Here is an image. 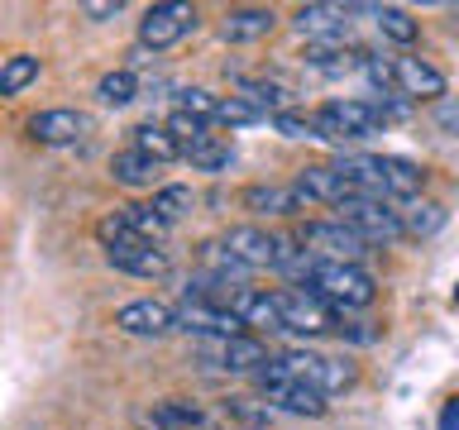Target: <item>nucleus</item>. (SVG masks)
<instances>
[{"instance_id": "nucleus-1", "label": "nucleus", "mask_w": 459, "mask_h": 430, "mask_svg": "<svg viewBox=\"0 0 459 430\" xmlns=\"http://www.w3.org/2000/svg\"><path fill=\"white\" fill-rule=\"evenodd\" d=\"M311 125H316V139H325V143H359V139L383 134L387 115H383V106H373V100L344 96V100H325V106L311 115Z\"/></svg>"}, {"instance_id": "nucleus-2", "label": "nucleus", "mask_w": 459, "mask_h": 430, "mask_svg": "<svg viewBox=\"0 0 459 430\" xmlns=\"http://www.w3.org/2000/svg\"><path fill=\"white\" fill-rule=\"evenodd\" d=\"M307 292H316L330 311H364L378 297V282H373L368 268L359 263H321L311 272Z\"/></svg>"}, {"instance_id": "nucleus-3", "label": "nucleus", "mask_w": 459, "mask_h": 430, "mask_svg": "<svg viewBox=\"0 0 459 430\" xmlns=\"http://www.w3.org/2000/svg\"><path fill=\"white\" fill-rule=\"evenodd\" d=\"M96 239L106 244L110 268L129 272V278H163V272H168V254L158 249V244H149V239L129 235L115 215H106V220L96 225Z\"/></svg>"}, {"instance_id": "nucleus-4", "label": "nucleus", "mask_w": 459, "mask_h": 430, "mask_svg": "<svg viewBox=\"0 0 459 430\" xmlns=\"http://www.w3.org/2000/svg\"><path fill=\"white\" fill-rule=\"evenodd\" d=\"M273 364H278L287 378L316 387L321 397H335L344 387H354V378H359V368L350 358H325V354H311V349H287L282 358H273Z\"/></svg>"}, {"instance_id": "nucleus-5", "label": "nucleus", "mask_w": 459, "mask_h": 430, "mask_svg": "<svg viewBox=\"0 0 459 430\" xmlns=\"http://www.w3.org/2000/svg\"><path fill=\"white\" fill-rule=\"evenodd\" d=\"M297 244L311 258H321V263H359V258L368 254V244L344 220H307L297 229Z\"/></svg>"}, {"instance_id": "nucleus-6", "label": "nucleus", "mask_w": 459, "mask_h": 430, "mask_svg": "<svg viewBox=\"0 0 459 430\" xmlns=\"http://www.w3.org/2000/svg\"><path fill=\"white\" fill-rule=\"evenodd\" d=\"M335 220H344L364 244H393V239L407 235V229H402V215L387 206V201H373V196H350Z\"/></svg>"}, {"instance_id": "nucleus-7", "label": "nucleus", "mask_w": 459, "mask_h": 430, "mask_svg": "<svg viewBox=\"0 0 459 430\" xmlns=\"http://www.w3.org/2000/svg\"><path fill=\"white\" fill-rule=\"evenodd\" d=\"M196 29V10L182 5V0H163V5H149L139 20V48L149 53H163L172 48L178 39H186Z\"/></svg>"}, {"instance_id": "nucleus-8", "label": "nucleus", "mask_w": 459, "mask_h": 430, "mask_svg": "<svg viewBox=\"0 0 459 430\" xmlns=\"http://www.w3.org/2000/svg\"><path fill=\"white\" fill-rule=\"evenodd\" d=\"M258 387H264L268 407L278 411H292V416H325V397L316 392V387L287 378V373L268 358V368H258Z\"/></svg>"}, {"instance_id": "nucleus-9", "label": "nucleus", "mask_w": 459, "mask_h": 430, "mask_svg": "<svg viewBox=\"0 0 459 430\" xmlns=\"http://www.w3.org/2000/svg\"><path fill=\"white\" fill-rule=\"evenodd\" d=\"M178 330H192L201 340H235L244 335L239 315L230 311V301H201V297H186L178 306Z\"/></svg>"}, {"instance_id": "nucleus-10", "label": "nucleus", "mask_w": 459, "mask_h": 430, "mask_svg": "<svg viewBox=\"0 0 459 430\" xmlns=\"http://www.w3.org/2000/svg\"><path fill=\"white\" fill-rule=\"evenodd\" d=\"M115 330L120 335H134V340H163L178 330V306H168V301H125L120 311H115Z\"/></svg>"}, {"instance_id": "nucleus-11", "label": "nucleus", "mask_w": 459, "mask_h": 430, "mask_svg": "<svg viewBox=\"0 0 459 430\" xmlns=\"http://www.w3.org/2000/svg\"><path fill=\"white\" fill-rule=\"evenodd\" d=\"M292 29L316 48H335L350 39V5H297Z\"/></svg>"}, {"instance_id": "nucleus-12", "label": "nucleus", "mask_w": 459, "mask_h": 430, "mask_svg": "<svg viewBox=\"0 0 459 430\" xmlns=\"http://www.w3.org/2000/svg\"><path fill=\"white\" fill-rule=\"evenodd\" d=\"M282 301V330H297V335H325V330H335V315L316 292H307V287H287V292H278Z\"/></svg>"}, {"instance_id": "nucleus-13", "label": "nucleus", "mask_w": 459, "mask_h": 430, "mask_svg": "<svg viewBox=\"0 0 459 430\" xmlns=\"http://www.w3.org/2000/svg\"><path fill=\"white\" fill-rule=\"evenodd\" d=\"M201 354H206L221 373H258V368H268V349H264V340H258V335L206 340V344H201Z\"/></svg>"}, {"instance_id": "nucleus-14", "label": "nucleus", "mask_w": 459, "mask_h": 430, "mask_svg": "<svg viewBox=\"0 0 459 430\" xmlns=\"http://www.w3.org/2000/svg\"><path fill=\"white\" fill-rule=\"evenodd\" d=\"M239 206L249 215H301L311 201L297 192V182H254L239 192Z\"/></svg>"}, {"instance_id": "nucleus-15", "label": "nucleus", "mask_w": 459, "mask_h": 430, "mask_svg": "<svg viewBox=\"0 0 459 430\" xmlns=\"http://www.w3.org/2000/svg\"><path fill=\"white\" fill-rule=\"evenodd\" d=\"M86 129H91V120H86L82 110L57 106V110H39L34 120H29V139L48 143V149H63V143H77Z\"/></svg>"}, {"instance_id": "nucleus-16", "label": "nucleus", "mask_w": 459, "mask_h": 430, "mask_svg": "<svg viewBox=\"0 0 459 430\" xmlns=\"http://www.w3.org/2000/svg\"><path fill=\"white\" fill-rule=\"evenodd\" d=\"M393 82L402 86V96H421V100H440L445 96V72L426 57H393Z\"/></svg>"}, {"instance_id": "nucleus-17", "label": "nucleus", "mask_w": 459, "mask_h": 430, "mask_svg": "<svg viewBox=\"0 0 459 430\" xmlns=\"http://www.w3.org/2000/svg\"><path fill=\"white\" fill-rule=\"evenodd\" d=\"M292 182H297V192L307 196V201H321V206H335V211L354 196L350 182H344L340 172H335V163H307Z\"/></svg>"}, {"instance_id": "nucleus-18", "label": "nucleus", "mask_w": 459, "mask_h": 430, "mask_svg": "<svg viewBox=\"0 0 459 430\" xmlns=\"http://www.w3.org/2000/svg\"><path fill=\"white\" fill-rule=\"evenodd\" d=\"M230 311L239 315L244 330H282V301H278V292H258V287L230 292Z\"/></svg>"}, {"instance_id": "nucleus-19", "label": "nucleus", "mask_w": 459, "mask_h": 430, "mask_svg": "<svg viewBox=\"0 0 459 430\" xmlns=\"http://www.w3.org/2000/svg\"><path fill=\"white\" fill-rule=\"evenodd\" d=\"M278 29V10L268 5H239V10H225L221 20V39L225 43H258Z\"/></svg>"}, {"instance_id": "nucleus-20", "label": "nucleus", "mask_w": 459, "mask_h": 430, "mask_svg": "<svg viewBox=\"0 0 459 430\" xmlns=\"http://www.w3.org/2000/svg\"><path fill=\"white\" fill-rule=\"evenodd\" d=\"M378 172H383V196L387 201H411L426 186V168L397 153H378Z\"/></svg>"}, {"instance_id": "nucleus-21", "label": "nucleus", "mask_w": 459, "mask_h": 430, "mask_svg": "<svg viewBox=\"0 0 459 430\" xmlns=\"http://www.w3.org/2000/svg\"><path fill=\"white\" fill-rule=\"evenodd\" d=\"M158 168L163 163H153V158H143L139 149H120V153H110V177L129 186V192H158Z\"/></svg>"}, {"instance_id": "nucleus-22", "label": "nucleus", "mask_w": 459, "mask_h": 430, "mask_svg": "<svg viewBox=\"0 0 459 430\" xmlns=\"http://www.w3.org/2000/svg\"><path fill=\"white\" fill-rule=\"evenodd\" d=\"M239 96L249 100L254 110H264L268 120L282 110H292V86H282L278 77H239Z\"/></svg>"}, {"instance_id": "nucleus-23", "label": "nucleus", "mask_w": 459, "mask_h": 430, "mask_svg": "<svg viewBox=\"0 0 459 430\" xmlns=\"http://www.w3.org/2000/svg\"><path fill=\"white\" fill-rule=\"evenodd\" d=\"M115 220H120L129 235H139V239H149V244H158L172 229L163 215L149 206V201H125V206H115Z\"/></svg>"}, {"instance_id": "nucleus-24", "label": "nucleus", "mask_w": 459, "mask_h": 430, "mask_svg": "<svg viewBox=\"0 0 459 430\" xmlns=\"http://www.w3.org/2000/svg\"><path fill=\"white\" fill-rule=\"evenodd\" d=\"M39 72H43V63L34 53H10L5 63H0V100H14L24 86H34Z\"/></svg>"}, {"instance_id": "nucleus-25", "label": "nucleus", "mask_w": 459, "mask_h": 430, "mask_svg": "<svg viewBox=\"0 0 459 430\" xmlns=\"http://www.w3.org/2000/svg\"><path fill=\"white\" fill-rule=\"evenodd\" d=\"M134 134V143L129 149H139L143 158H153V163H172V158H182V143L168 134V125H139V129H129Z\"/></svg>"}, {"instance_id": "nucleus-26", "label": "nucleus", "mask_w": 459, "mask_h": 430, "mask_svg": "<svg viewBox=\"0 0 459 430\" xmlns=\"http://www.w3.org/2000/svg\"><path fill=\"white\" fill-rule=\"evenodd\" d=\"M359 63H364V53L344 48V43H335V48H311L307 67L321 72V77H350V72H359Z\"/></svg>"}, {"instance_id": "nucleus-27", "label": "nucleus", "mask_w": 459, "mask_h": 430, "mask_svg": "<svg viewBox=\"0 0 459 430\" xmlns=\"http://www.w3.org/2000/svg\"><path fill=\"white\" fill-rule=\"evenodd\" d=\"M182 158H186V163H192L196 172H221V168H230V163H235V149H230L225 139L206 134L201 143H192V149H182Z\"/></svg>"}, {"instance_id": "nucleus-28", "label": "nucleus", "mask_w": 459, "mask_h": 430, "mask_svg": "<svg viewBox=\"0 0 459 430\" xmlns=\"http://www.w3.org/2000/svg\"><path fill=\"white\" fill-rule=\"evenodd\" d=\"M134 96H139V82H134V72H129V67H115V72H106V77L96 82V100H100V106H110V110L129 106Z\"/></svg>"}, {"instance_id": "nucleus-29", "label": "nucleus", "mask_w": 459, "mask_h": 430, "mask_svg": "<svg viewBox=\"0 0 459 430\" xmlns=\"http://www.w3.org/2000/svg\"><path fill=\"white\" fill-rule=\"evenodd\" d=\"M196 258H201V263L211 268V278H215V282H230V278H249V268H244V263H239V258L230 254V249H225L221 239H206V244H201V249H196Z\"/></svg>"}, {"instance_id": "nucleus-30", "label": "nucleus", "mask_w": 459, "mask_h": 430, "mask_svg": "<svg viewBox=\"0 0 459 430\" xmlns=\"http://www.w3.org/2000/svg\"><path fill=\"white\" fill-rule=\"evenodd\" d=\"M149 206H153L158 215H163L168 225H178L182 215L196 206V192H192V186H182V182H168V186H158V192H153Z\"/></svg>"}, {"instance_id": "nucleus-31", "label": "nucleus", "mask_w": 459, "mask_h": 430, "mask_svg": "<svg viewBox=\"0 0 459 430\" xmlns=\"http://www.w3.org/2000/svg\"><path fill=\"white\" fill-rule=\"evenodd\" d=\"M402 229L416 239L436 235V229H445V206H436V201H421V206H411L407 215H402Z\"/></svg>"}, {"instance_id": "nucleus-32", "label": "nucleus", "mask_w": 459, "mask_h": 430, "mask_svg": "<svg viewBox=\"0 0 459 430\" xmlns=\"http://www.w3.org/2000/svg\"><path fill=\"white\" fill-rule=\"evenodd\" d=\"M373 14H378V29H383V34L393 39V43H411V39H416V20H411L407 10H397V5H378Z\"/></svg>"}, {"instance_id": "nucleus-33", "label": "nucleus", "mask_w": 459, "mask_h": 430, "mask_svg": "<svg viewBox=\"0 0 459 430\" xmlns=\"http://www.w3.org/2000/svg\"><path fill=\"white\" fill-rule=\"evenodd\" d=\"M168 134L178 139L182 149H192V143L206 139V125H201L196 115H186V110H172V115H168Z\"/></svg>"}, {"instance_id": "nucleus-34", "label": "nucleus", "mask_w": 459, "mask_h": 430, "mask_svg": "<svg viewBox=\"0 0 459 430\" xmlns=\"http://www.w3.org/2000/svg\"><path fill=\"white\" fill-rule=\"evenodd\" d=\"M178 110L196 115V120L206 125V120H215V115H221V96H211V91H201V86H192V91H182Z\"/></svg>"}, {"instance_id": "nucleus-35", "label": "nucleus", "mask_w": 459, "mask_h": 430, "mask_svg": "<svg viewBox=\"0 0 459 430\" xmlns=\"http://www.w3.org/2000/svg\"><path fill=\"white\" fill-rule=\"evenodd\" d=\"M273 129H278L282 139H316V125H311V115H297V110H282V115H273Z\"/></svg>"}, {"instance_id": "nucleus-36", "label": "nucleus", "mask_w": 459, "mask_h": 430, "mask_svg": "<svg viewBox=\"0 0 459 430\" xmlns=\"http://www.w3.org/2000/svg\"><path fill=\"white\" fill-rule=\"evenodd\" d=\"M215 120H225V125H254V120H268L264 110H254L244 96H230V100H221V115Z\"/></svg>"}, {"instance_id": "nucleus-37", "label": "nucleus", "mask_w": 459, "mask_h": 430, "mask_svg": "<svg viewBox=\"0 0 459 430\" xmlns=\"http://www.w3.org/2000/svg\"><path fill=\"white\" fill-rule=\"evenodd\" d=\"M82 14H86V20H96V24H106V20H115V14H120V0H86Z\"/></svg>"}, {"instance_id": "nucleus-38", "label": "nucleus", "mask_w": 459, "mask_h": 430, "mask_svg": "<svg viewBox=\"0 0 459 430\" xmlns=\"http://www.w3.org/2000/svg\"><path fill=\"white\" fill-rule=\"evenodd\" d=\"M359 67H364V72H368V82H373V86H378V91H383V86H387V82H393V67H387V63H383V57H373V53H364V63H359Z\"/></svg>"}, {"instance_id": "nucleus-39", "label": "nucleus", "mask_w": 459, "mask_h": 430, "mask_svg": "<svg viewBox=\"0 0 459 430\" xmlns=\"http://www.w3.org/2000/svg\"><path fill=\"white\" fill-rule=\"evenodd\" d=\"M436 125L445 129V134L459 139V100H440V106H436Z\"/></svg>"}, {"instance_id": "nucleus-40", "label": "nucleus", "mask_w": 459, "mask_h": 430, "mask_svg": "<svg viewBox=\"0 0 459 430\" xmlns=\"http://www.w3.org/2000/svg\"><path fill=\"white\" fill-rule=\"evenodd\" d=\"M440 430H459V397L445 401V411H440Z\"/></svg>"}, {"instance_id": "nucleus-41", "label": "nucleus", "mask_w": 459, "mask_h": 430, "mask_svg": "<svg viewBox=\"0 0 459 430\" xmlns=\"http://www.w3.org/2000/svg\"><path fill=\"white\" fill-rule=\"evenodd\" d=\"M455 306H459V287H455Z\"/></svg>"}]
</instances>
